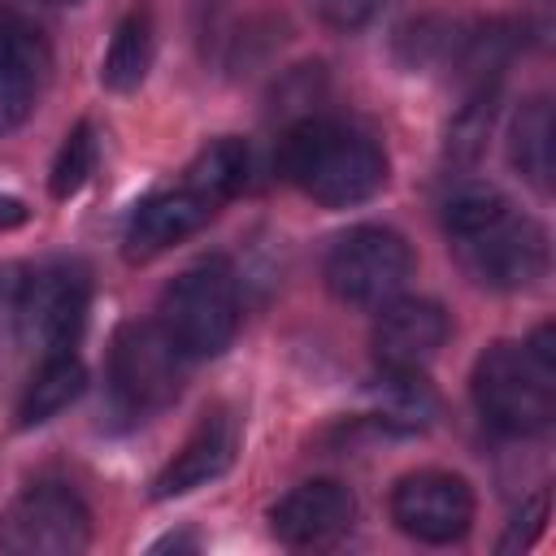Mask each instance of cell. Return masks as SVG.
<instances>
[{
  "label": "cell",
  "instance_id": "obj_1",
  "mask_svg": "<svg viewBox=\"0 0 556 556\" xmlns=\"http://www.w3.org/2000/svg\"><path fill=\"white\" fill-rule=\"evenodd\" d=\"M278 174L326 208H348L382 191L387 182V152L374 135L334 122V117H304L278 143Z\"/></svg>",
  "mask_w": 556,
  "mask_h": 556
},
{
  "label": "cell",
  "instance_id": "obj_2",
  "mask_svg": "<svg viewBox=\"0 0 556 556\" xmlns=\"http://www.w3.org/2000/svg\"><path fill=\"white\" fill-rule=\"evenodd\" d=\"M473 404L500 434L526 439L547 430L556 413L552 326H539L526 343H491L473 365Z\"/></svg>",
  "mask_w": 556,
  "mask_h": 556
},
{
  "label": "cell",
  "instance_id": "obj_3",
  "mask_svg": "<svg viewBox=\"0 0 556 556\" xmlns=\"http://www.w3.org/2000/svg\"><path fill=\"white\" fill-rule=\"evenodd\" d=\"M161 330L182 348L187 361H204L230 348L239 330V287L222 256L187 265L161 295Z\"/></svg>",
  "mask_w": 556,
  "mask_h": 556
},
{
  "label": "cell",
  "instance_id": "obj_4",
  "mask_svg": "<svg viewBox=\"0 0 556 556\" xmlns=\"http://www.w3.org/2000/svg\"><path fill=\"white\" fill-rule=\"evenodd\" d=\"M87 300H91L87 274L65 261L26 269V278L4 274V282H0L4 313L43 352H61L78 339V330L87 321Z\"/></svg>",
  "mask_w": 556,
  "mask_h": 556
},
{
  "label": "cell",
  "instance_id": "obj_5",
  "mask_svg": "<svg viewBox=\"0 0 556 556\" xmlns=\"http://www.w3.org/2000/svg\"><path fill=\"white\" fill-rule=\"evenodd\" d=\"M182 378H187V356L161 330V321H130L113 334L109 382H113V400L130 417H148L174 404Z\"/></svg>",
  "mask_w": 556,
  "mask_h": 556
},
{
  "label": "cell",
  "instance_id": "obj_6",
  "mask_svg": "<svg viewBox=\"0 0 556 556\" xmlns=\"http://www.w3.org/2000/svg\"><path fill=\"white\" fill-rule=\"evenodd\" d=\"M408 278H413V248L404 243V235L387 226H356L326 256V287L343 304L378 308L395 300Z\"/></svg>",
  "mask_w": 556,
  "mask_h": 556
},
{
  "label": "cell",
  "instance_id": "obj_7",
  "mask_svg": "<svg viewBox=\"0 0 556 556\" xmlns=\"http://www.w3.org/2000/svg\"><path fill=\"white\" fill-rule=\"evenodd\" d=\"M87 543H91V513L61 482L26 486L0 513V547L9 556H78Z\"/></svg>",
  "mask_w": 556,
  "mask_h": 556
},
{
  "label": "cell",
  "instance_id": "obj_8",
  "mask_svg": "<svg viewBox=\"0 0 556 556\" xmlns=\"http://www.w3.org/2000/svg\"><path fill=\"white\" fill-rule=\"evenodd\" d=\"M465 274L495 291H521L547 274V235L539 222L517 217L513 208L486 222L482 230L452 239Z\"/></svg>",
  "mask_w": 556,
  "mask_h": 556
},
{
  "label": "cell",
  "instance_id": "obj_9",
  "mask_svg": "<svg viewBox=\"0 0 556 556\" xmlns=\"http://www.w3.org/2000/svg\"><path fill=\"white\" fill-rule=\"evenodd\" d=\"M391 517L395 526L417 543H456L465 539L473 521V491L465 478L443 469H417L395 482L391 491Z\"/></svg>",
  "mask_w": 556,
  "mask_h": 556
},
{
  "label": "cell",
  "instance_id": "obj_10",
  "mask_svg": "<svg viewBox=\"0 0 556 556\" xmlns=\"http://www.w3.org/2000/svg\"><path fill=\"white\" fill-rule=\"evenodd\" d=\"M356 517V495L334 478H313L291 486L269 508V530L287 547H321L334 543Z\"/></svg>",
  "mask_w": 556,
  "mask_h": 556
},
{
  "label": "cell",
  "instance_id": "obj_11",
  "mask_svg": "<svg viewBox=\"0 0 556 556\" xmlns=\"http://www.w3.org/2000/svg\"><path fill=\"white\" fill-rule=\"evenodd\" d=\"M447 339V313L434 300L395 295L378 304L374 317V361L378 369H421Z\"/></svg>",
  "mask_w": 556,
  "mask_h": 556
},
{
  "label": "cell",
  "instance_id": "obj_12",
  "mask_svg": "<svg viewBox=\"0 0 556 556\" xmlns=\"http://www.w3.org/2000/svg\"><path fill=\"white\" fill-rule=\"evenodd\" d=\"M235 452H239V421L230 417V408H208L191 430V439L182 443V452L156 473L152 500H174L195 486H208L235 465Z\"/></svg>",
  "mask_w": 556,
  "mask_h": 556
},
{
  "label": "cell",
  "instance_id": "obj_13",
  "mask_svg": "<svg viewBox=\"0 0 556 556\" xmlns=\"http://www.w3.org/2000/svg\"><path fill=\"white\" fill-rule=\"evenodd\" d=\"M222 204H213L204 191L195 187H178V191H161L152 200H143L130 222H126V256L130 261H148L174 243H182L187 235H195L200 226H208V217Z\"/></svg>",
  "mask_w": 556,
  "mask_h": 556
},
{
  "label": "cell",
  "instance_id": "obj_14",
  "mask_svg": "<svg viewBox=\"0 0 556 556\" xmlns=\"http://www.w3.org/2000/svg\"><path fill=\"white\" fill-rule=\"evenodd\" d=\"M43 70H48L43 48L17 26H0V130H13L17 122H26V113L35 109Z\"/></svg>",
  "mask_w": 556,
  "mask_h": 556
},
{
  "label": "cell",
  "instance_id": "obj_15",
  "mask_svg": "<svg viewBox=\"0 0 556 556\" xmlns=\"http://www.w3.org/2000/svg\"><path fill=\"white\" fill-rule=\"evenodd\" d=\"M83 387H87V369H83V361H78L70 348L48 352L43 365L35 369V378L26 382L22 400H17V426L30 430V426L52 421L56 413H65V408L83 395Z\"/></svg>",
  "mask_w": 556,
  "mask_h": 556
},
{
  "label": "cell",
  "instance_id": "obj_16",
  "mask_svg": "<svg viewBox=\"0 0 556 556\" xmlns=\"http://www.w3.org/2000/svg\"><path fill=\"white\" fill-rule=\"evenodd\" d=\"M439 413L434 387L421 369H382L378 374V417L391 430H426Z\"/></svg>",
  "mask_w": 556,
  "mask_h": 556
},
{
  "label": "cell",
  "instance_id": "obj_17",
  "mask_svg": "<svg viewBox=\"0 0 556 556\" xmlns=\"http://www.w3.org/2000/svg\"><path fill=\"white\" fill-rule=\"evenodd\" d=\"M148 65H152V22H148V13H130V17H122V26L109 39L100 83L109 91H135L143 83Z\"/></svg>",
  "mask_w": 556,
  "mask_h": 556
},
{
  "label": "cell",
  "instance_id": "obj_18",
  "mask_svg": "<svg viewBox=\"0 0 556 556\" xmlns=\"http://www.w3.org/2000/svg\"><path fill=\"white\" fill-rule=\"evenodd\" d=\"M508 156L539 191H547V182H552V109H547V100H530L517 109L513 130H508Z\"/></svg>",
  "mask_w": 556,
  "mask_h": 556
},
{
  "label": "cell",
  "instance_id": "obj_19",
  "mask_svg": "<svg viewBox=\"0 0 556 556\" xmlns=\"http://www.w3.org/2000/svg\"><path fill=\"white\" fill-rule=\"evenodd\" d=\"M248 165H252V156H248V148L239 139H217L213 148H204L191 161L182 182L204 191L213 204H226V200H235L248 187Z\"/></svg>",
  "mask_w": 556,
  "mask_h": 556
},
{
  "label": "cell",
  "instance_id": "obj_20",
  "mask_svg": "<svg viewBox=\"0 0 556 556\" xmlns=\"http://www.w3.org/2000/svg\"><path fill=\"white\" fill-rule=\"evenodd\" d=\"M500 213H508V200L495 187H486V182H460L443 200V230L452 239H465V235L482 230L486 222H495Z\"/></svg>",
  "mask_w": 556,
  "mask_h": 556
},
{
  "label": "cell",
  "instance_id": "obj_21",
  "mask_svg": "<svg viewBox=\"0 0 556 556\" xmlns=\"http://www.w3.org/2000/svg\"><path fill=\"white\" fill-rule=\"evenodd\" d=\"M96 161H100V139L91 130V122H78L61 152H56V165H52V195L56 200H70L74 191H83V182L96 174Z\"/></svg>",
  "mask_w": 556,
  "mask_h": 556
},
{
  "label": "cell",
  "instance_id": "obj_22",
  "mask_svg": "<svg viewBox=\"0 0 556 556\" xmlns=\"http://www.w3.org/2000/svg\"><path fill=\"white\" fill-rule=\"evenodd\" d=\"M543 521H547V491H539L517 517H513V526H508V534L500 539V552H517V547H530L534 539H539V530H543Z\"/></svg>",
  "mask_w": 556,
  "mask_h": 556
},
{
  "label": "cell",
  "instance_id": "obj_23",
  "mask_svg": "<svg viewBox=\"0 0 556 556\" xmlns=\"http://www.w3.org/2000/svg\"><path fill=\"white\" fill-rule=\"evenodd\" d=\"M26 217V208L17 200H0V226H17Z\"/></svg>",
  "mask_w": 556,
  "mask_h": 556
},
{
  "label": "cell",
  "instance_id": "obj_24",
  "mask_svg": "<svg viewBox=\"0 0 556 556\" xmlns=\"http://www.w3.org/2000/svg\"><path fill=\"white\" fill-rule=\"evenodd\" d=\"M43 4H78V0H43Z\"/></svg>",
  "mask_w": 556,
  "mask_h": 556
}]
</instances>
